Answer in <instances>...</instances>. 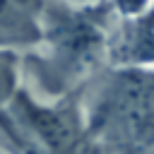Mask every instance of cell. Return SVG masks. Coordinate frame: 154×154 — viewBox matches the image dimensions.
<instances>
[{"instance_id":"cell-6","label":"cell","mask_w":154,"mask_h":154,"mask_svg":"<svg viewBox=\"0 0 154 154\" xmlns=\"http://www.w3.org/2000/svg\"><path fill=\"white\" fill-rule=\"evenodd\" d=\"M24 70H22V53L17 51H2L0 48V113L7 108L12 96L24 84Z\"/></svg>"},{"instance_id":"cell-1","label":"cell","mask_w":154,"mask_h":154,"mask_svg":"<svg viewBox=\"0 0 154 154\" xmlns=\"http://www.w3.org/2000/svg\"><path fill=\"white\" fill-rule=\"evenodd\" d=\"M113 22L108 0H46L41 41L22 53L26 87L43 99L82 89L108 65Z\"/></svg>"},{"instance_id":"cell-7","label":"cell","mask_w":154,"mask_h":154,"mask_svg":"<svg viewBox=\"0 0 154 154\" xmlns=\"http://www.w3.org/2000/svg\"><path fill=\"white\" fill-rule=\"evenodd\" d=\"M118 19H132L154 7V0H108Z\"/></svg>"},{"instance_id":"cell-5","label":"cell","mask_w":154,"mask_h":154,"mask_svg":"<svg viewBox=\"0 0 154 154\" xmlns=\"http://www.w3.org/2000/svg\"><path fill=\"white\" fill-rule=\"evenodd\" d=\"M46 0H0V48L26 53L41 41Z\"/></svg>"},{"instance_id":"cell-4","label":"cell","mask_w":154,"mask_h":154,"mask_svg":"<svg viewBox=\"0 0 154 154\" xmlns=\"http://www.w3.org/2000/svg\"><path fill=\"white\" fill-rule=\"evenodd\" d=\"M108 65L154 67V7L132 19L116 17L108 38Z\"/></svg>"},{"instance_id":"cell-3","label":"cell","mask_w":154,"mask_h":154,"mask_svg":"<svg viewBox=\"0 0 154 154\" xmlns=\"http://www.w3.org/2000/svg\"><path fill=\"white\" fill-rule=\"evenodd\" d=\"M0 137L12 154H94L82 89L43 99L22 84L0 113Z\"/></svg>"},{"instance_id":"cell-2","label":"cell","mask_w":154,"mask_h":154,"mask_svg":"<svg viewBox=\"0 0 154 154\" xmlns=\"http://www.w3.org/2000/svg\"><path fill=\"white\" fill-rule=\"evenodd\" d=\"M82 103L94 154H154V67L106 65Z\"/></svg>"}]
</instances>
